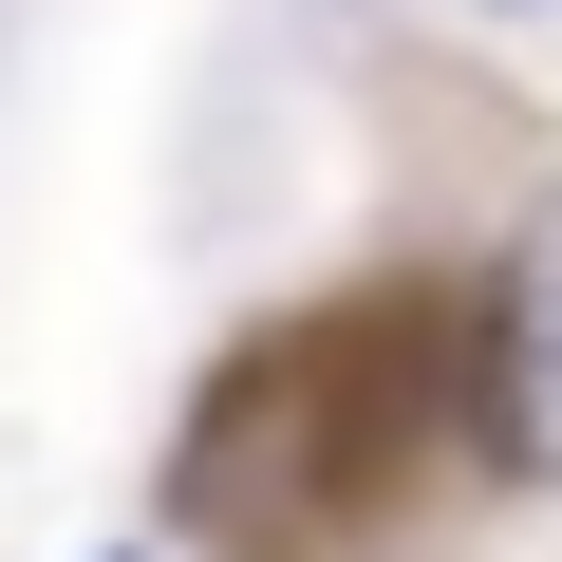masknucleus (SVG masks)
Wrapping results in <instances>:
<instances>
[{
    "instance_id": "1",
    "label": "nucleus",
    "mask_w": 562,
    "mask_h": 562,
    "mask_svg": "<svg viewBox=\"0 0 562 562\" xmlns=\"http://www.w3.org/2000/svg\"><path fill=\"white\" fill-rule=\"evenodd\" d=\"M525 450L562 469V225L525 244Z\"/></svg>"
}]
</instances>
